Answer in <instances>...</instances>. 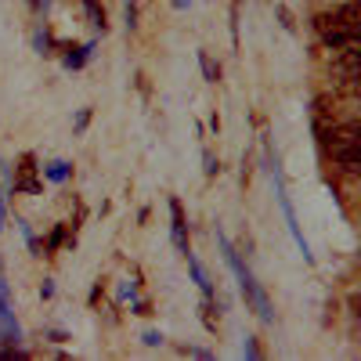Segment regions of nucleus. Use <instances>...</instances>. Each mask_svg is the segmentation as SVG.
Instances as JSON below:
<instances>
[{
  "instance_id": "nucleus-1",
  "label": "nucleus",
  "mask_w": 361,
  "mask_h": 361,
  "mask_svg": "<svg viewBox=\"0 0 361 361\" xmlns=\"http://www.w3.org/2000/svg\"><path fill=\"white\" fill-rule=\"evenodd\" d=\"M314 33L322 37L325 47H343L357 40V4H343L336 11H325L314 18Z\"/></svg>"
},
{
  "instance_id": "nucleus-2",
  "label": "nucleus",
  "mask_w": 361,
  "mask_h": 361,
  "mask_svg": "<svg viewBox=\"0 0 361 361\" xmlns=\"http://www.w3.org/2000/svg\"><path fill=\"white\" fill-rule=\"evenodd\" d=\"M15 192H25V195L40 192V177H37V159L33 156H22L18 173H15Z\"/></svg>"
},
{
  "instance_id": "nucleus-3",
  "label": "nucleus",
  "mask_w": 361,
  "mask_h": 361,
  "mask_svg": "<svg viewBox=\"0 0 361 361\" xmlns=\"http://www.w3.org/2000/svg\"><path fill=\"white\" fill-rule=\"evenodd\" d=\"M170 217H173V243L180 253H188V235H185V209L177 199H170Z\"/></svg>"
},
{
  "instance_id": "nucleus-4",
  "label": "nucleus",
  "mask_w": 361,
  "mask_h": 361,
  "mask_svg": "<svg viewBox=\"0 0 361 361\" xmlns=\"http://www.w3.org/2000/svg\"><path fill=\"white\" fill-rule=\"evenodd\" d=\"M83 8H87V15H90V22H94L98 29H105L109 22H105V11L98 8V0H83Z\"/></svg>"
},
{
  "instance_id": "nucleus-5",
  "label": "nucleus",
  "mask_w": 361,
  "mask_h": 361,
  "mask_svg": "<svg viewBox=\"0 0 361 361\" xmlns=\"http://www.w3.org/2000/svg\"><path fill=\"white\" fill-rule=\"evenodd\" d=\"M199 62H202V73H206V80H209V83H217V76H221V69L214 66V58H209V54L202 51V54H199Z\"/></svg>"
},
{
  "instance_id": "nucleus-6",
  "label": "nucleus",
  "mask_w": 361,
  "mask_h": 361,
  "mask_svg": "<svg viewBox=\"0 0 361 361\" xmlns=\"http://www.w3.org/2000/svg\"><path fill=\"white\" fill-rule=\"evenodd\" d=\"M87 51H90V47H69V54H66V66L80 69V66L87 62Z\"/></svg>"
},
{
  "instance_id": "nucleus-7",
  "label": "nucleus",
  "mask_w": 361,
  "mask_h": 361,
  "mask_svg": "<svg viewBox=\"0 0 361 361\" xmlns=\"http://www.w3.org/2000/svg\"><path fill=\"white\" fill-rule=\"evenodd\" d=\"M275 11H279V18H282V25H286V29H296V22H293V11H289V8L282 4V0L275 4Z\"/></svg>"
},
{
  "instance_id": "nucleus-8",
  "label": "nucleus",
  "mask_w": 361,
  "mask_h": 361,
  "mask_svg": "<svg viewBox=\"0 0 361 361\" xmlns=\"http://www.w3.org/2000/svg\"><path fill=\"white\" fill-rule=\"evenodd\" d=\"M199 311H202V322H206V329H217V318H214V307H209V304H202Z\"/></svg>"
},
{
  "instance_id": "nucleus-9",
  "label": "nucleus",
  "mask_w": 361,
  "mask_h": 361,
  "mask_svg": "<svg viewBox=\"0 0 361 361\" xmlns=\"http://www.w3.org/2000/svg\"><path fill=\"white\" fill-rule=\"evenodd\" d=\"M206 173H209V177H217V173H221V163L209 156V152H206Z\"/></svg>"
},
{
  "instance_id": "nucleus-10",
  "label": "nucleus",
  "mask_w": 361,
  "mask_h": 361,
  "mask_svg": "<svg viewBox=\"0 0 361 361\" xmlns=\"http://www.w3.org/2000/svg\"><path fill=\"white\" fill-rule=\"evenodd\" d=\"M62 238H66V231H62V228H54V235H51V243H47V250H58V246H62Z\"/></svg>"
},
{
  "instance_id": "nucleus-11",
  "label": "nucleus",
  "mask_w": 361,
  "mask_h": 361,
  "mask_svg": "<svg viewBox=\"0 0 361 361\" xmlns=\"http://www.w3.org/2000/svg\"><path fill=\"white\" fill-rule=\"evenodd\" d=\"M66 173H69V170H66V163H54V166H51V177H54V180H62Z\"/></svg>"
},
{
  "instance_id": "nucleus-12",
  "label": "nucleus",
  "mask_w": 361,
  "mask_h": 361,
  "mask_svg": "<svg viewBox=\"0 0 361 361\" xmlns=\"http://www.w3.org/2000/svg\"><path fill=\"white\" fill-rule=\"evenodd\" d=\"M134 18H137V8H134V4H127V25H130V29H134V25H137V22H134Z\"/></svg>"
},
{
  "instance_id": "nucleus-13",
  "label": "nucleus",
  "mask_w": 361,
  "mask_h": 361,
  "mask_svg": "<svg viewBox=\"0 0 361 361\" xmlns=\"http://www.w3.org/2000/svg\"><path fill=\"white\" fill-rule=\"evenodd\" d=\"M0 228H4V202H0Z\"/></svg>"
}]
</instances>
